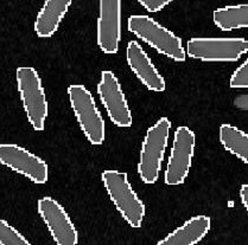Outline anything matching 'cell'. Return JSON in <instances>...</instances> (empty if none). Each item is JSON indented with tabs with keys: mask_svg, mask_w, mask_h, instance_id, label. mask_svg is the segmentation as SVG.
I'll return each instance as SVG.
<instances>
[{
	"mask_svg": "<svg viewBox=\"0 0 248 245\" xmlns=\"http://www.w3.org/2000/svg\"><path fill=\"white\" fill-rule=\"evenodd\" d=\"M127 29L137 38L154 47L158 54L175 62L186 60V54L182 39L154 18L144 14L131 15L127 20Z\"/></svg>",
	"mask_w": 248,
	"mask_h": 245,
	"instance_id": "obj_1",
	"label": "cell"
},
{
	"mask_svg": "<svg viewBox=\"0 0 248 245\" xmlns=\"http://www.w3.org/2000/svg\"><path fill=\"white\" fill-rule=\"evenodd\" d=\"M170 129V120L168 117H160L145 134L137 171L140 180L146 185H152L159 179Z\"/></svg>",
	"mask_w": 248,
	"mask_h": 245,
	"instance_id": "obj_2",
	"label": "cell"
},
{
	"mask_svg": "<svg viewBox=\"0 0 248 245\" xmlns=\"http://www.w3.org/2000/svg\"><path fill=\"white\" fill-rule=\"evenodd\" d=\"M101 180L108 197L131 228H140L145 217V205L128 181L127 173L120 171H104Z\"/></svg>",
	"mask_w": 248,
	"mask_h": 245,
	"instance_id": "obj_3",
	"label": "cell"
},
{
	"mask_svg": "<svg viewBox=\"0 0 248 245\" xmlns=\"http://www.w3.org/2000/svg\"><path fill=\"white\" fill-rule=\"evenodd\" d=\"M17 88L29 123L42 131L47 117V101L42 78L32 67H19L16 70Z\"/></svg>",
	"mask_w": 248,
	"mask_h": 245,
	"instance_id": "obj_4",
	"label": "cell"
},
{
	"mask_svg": "<svg viewBox=\"0 0 248 245\" xmlns=\"http://www.w3.org/2000/svg\"><path fill=\"white\" fill-rule=\"evenodd\" d=\"M70 107L86 139L94 146L105 141V121L91 91L81 84H71L68 88Z\"/></svg>",
	"mask_w": 248,
	"mask_h": 245,
	"instance_id": "obj_5",
	"label": "cell"
},
{
	"mask_svg": "<svg viewBox=\"0 0 248 245\" xmlns=\"http://www.w3.org/2000/svg\"><path fill=\"white\" fill-rule=\"evenodd\" d=\"M247 51L245 38H191L186 49L190 58L202 62H236Z\"/></svg>",
	"mask_w": 248,
	"mask_h": 245,
	"instance_id": "obj_6",
	"label": "cell"
},
{
	"mask_svg": "<svg viewBox=\"0 0 248 245\" xmlns=\"http://www.w3.org/2000/svg\"><path fill=\"white\" fill-rule=\"evenodd\" d=\"M195 144L196 136L191 129L184 126L176 129L164 173L166 185L178 186L186 180L194 159Z\"/></svg>",
	"mask_w": 248,
	"mask_h": 245,
	"instance_id": "obj_7",
	"label": "cell"
},
{
	"mask_svg": "<svg viewBox=\"0 0 248 245\" xmlns=\"http://www.w3.org/2000/svg\"><path fill=\"white\" fill-rule=\"evenodd\" d=\"M97 95L106 109L108 117L117 127L128 128L132 126V113L118 77L109 70L101 71L97 83Z\"/></svg>",
	"mask_w": 248,
	"mask_h": 245,
	"instance_id": "obj_8",
	"label": "cell"
},
{
	"mask_svg": "<svg viewBox=\"0 0 248 245\" xmlns=\"http://www.w3.org/2000/svg\"><path fill=\"white\" fill-rule=\"evenodd\" d=\"M0 163L19 173L33 184L43 185L47 181V165L42 158L15 144H0Z\"/></svg>",
	"mask_w": 248,
	"mask_h": 245,
	"instance_id": "obj_9",
	"label": "cell"
},
{
	"mask_svg": "<svg viewBox=\"0 0 248 245\" xmlns=\"http://www.w3.org/2000/svg\"><path fill=\"white\" fill-rule=\"evenodd\" d=\"M38 213L57 245H75L78 233L64 207L51 197L38 200Z\"/></svg>",
	"mask_w": 248,
	"mask_h": 245,
	"instance_id": "obj_10",
	"label": "cell"
},
{
	"mask_svg": "<svg viewBox=\"0 0 248 245\" xmlns=\"http://www.w3.org/2000/svg\"><path fill=\"white\" fill-rule=\"evenodd\" d=\"M121 41V0H99L96 44L104 54L115 55Z\"/></svg>",
	"mask_w": 248,
	"mask_h": 245,
	"instance_id": "obj_11",
	"label": "cell"
},
{
	"mask_svg": "<svg viewBox=\"0 0 248 245\" xmlns=\"http://www.w3.org/2000/svg\"><path fill=\"white\" fill-rule=\"evenodd\" d=\"M126 60L142 86L155 93H162L165 90L166 83L162 73L157 70L152 60L147 56L140 44L136 41H130L126 47Z\"/></svg>",
	"mask_w": 248,
	"mask_h": 245,
	"instance_id": "obj_12",
	"label": "cell"
},
{
	"mask_svg": "<svg viewBox=\"0 0 248 245\" xmlns=\"http://www.w3.org/2000/svg\"><path fill=\"white\" fill-rule=\"evenodd\" d=\"M212 220L208 216H194L158 242V245H195L209 232Z\"/></svg>",
	"mask_w": 248,
	"mask_h": 245,
	"instance_id": "obj_13",
	"label": "cell"
},
{
	"mask_svg": "<svg viewBox=\"0 0 248 245\" xmlns=\"http://www.w3.org/2000/svg\"><path fill=\"white\" fill-rule=\"evenodd\" d=\"M71 2L73 0H46L33 25L36 35L39 38H50L56 33Z\"/></svg>",
	"mask_w": 248,
	"mask_h": 245,
	"instance_id": "obj_14",
	"label": "cell"
},
{
	"mask_svg": "<svg viewBox=\"0 0 248 245\" xmlns=\"http://www.w3.org/2000/svg\"><path fill=\"white\" fill-rule=\"evenodd\" d=\"M213 20L221 31L239 30L248 28V5H229L213 12Z\"/></svg>",
	"mask_w": 248,
	"mask_h": 245,
	"instance_id": "obj_15",
	"label": "cell"
},
{
	"mask_svg": "<svg viewBox=\"0 0 248 245\" xmlns=\"http://www.w3.org/2000/svg\"><path fill=\"white\" fill-rule=\"evenodd\" d=\"M218 139L227 152L244 163H248V135L241 129L223 123L218 129Z\"/></svg>",
	"mask_w": 248,
	"mask_h": 245,
	"instance_id": "obj_16",
	"label": "cell"
},
{
	"mask_svg": "<svg viewBox=\"0 0 248 245\" xmlns=\"http://www.w3.org/2000/svg\"><path fill=\"white\" fill-rule=\"evenodd\" d=\"M31 243L6 220L0 219V245H30Z\"/></svg>",
	"mask_w": 248,
	"mask_h": 245,
	"instance_id": "obj_17",
	"label": "cell"
},
{
	"mask_svg": "<svg viewBox=\"0 0 248 245\" xmlns=\"http://www.w3.org/2000/svg\"><path fill=\"white\" fill-rule=\"evenodd\" d=\"M229 86L232 89L248 88V59L236 68L229 80Z\"/></svg>",
	"mask_w": 248,
	"mask_h": 245,
	"instance_id": "obj_18",
	"label": "cell"
},
{
	"mask_svg": "<svg viewBox=\"0 0 248 245\" xmlns=\"http://www.w3.org/2000/svg\"><path fill=\"white\" fill-rule=\"evenodd\" d=\"M173 0H138L139 5L144 7L147 12L151 13L162 11Z\"/></svg>",
	"mask_w": 248,
	"mask_h": 245,
	"instance_id": "obj_19",
	"label": "cell"
},
{
	"mask_svg": "<svg viewBox=\"0 0 248 245\" xmlns=\"http://www.w3.org/2000/svg\"><path fill=\"white\" fill-rule=\"evenodd\" d=\"M240 199H241L242 205L248 211V185L247 184H244L240 187V192H239Z\"/></svg>",
	"mask_w": 248,
	"mask_h": 245,
	"instance_id": "obj_20",
	"label": "cell"
},
{
	"mask_svg": "<svg viewBox=\"0 0 248 245\" xmlns=\"http://www.w3.org/2000/svg\"><path fill=\"white\" fill-rule=\"evenodd\" d=\"M234 103H235L236 107L240 108V109L246 110L247 109V95H241L240 97H237Z\"/></svg>",
	"mask_w": 248,
	"mask_h": 245,
	"instance_id": "obj_21",
	"label": "cell"
}]
</instances>
